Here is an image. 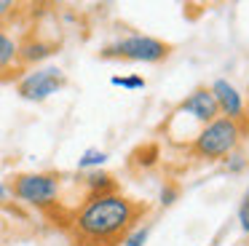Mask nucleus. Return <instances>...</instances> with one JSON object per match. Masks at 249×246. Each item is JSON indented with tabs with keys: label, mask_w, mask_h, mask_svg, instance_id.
I'll return each mask as SVG.
<instances>
[{
	"label": "nucleus",
	"mask_w": 249,
	"mask_h": 246,
	"mask_svg": "<svg viewBox=\"0 0 249 246\" xmlns=\"http://www.w3.org/2000/svg\"><path fill=\"white\" fill-rule=\"evenodd\" d=\"M54 53V46L49 40H40V37H27V40L19 46V64H35L43 62Z\"/></svg>",
	"instance_id": "obj_8"
},
{
	"label": "nucleus",
	"mask_w": 249,
	"mask_h": 246,
	"mask_svg": "<svg viewBox=\"0 0 249 246\" xmlns=\"http://www.w3.org/2000/svg\"><path fill=\"white\" fill-rule=\"evenodd\" d=\"M212 96H214V105L220 110V118H228V121L244 123L247 118V105H244V96L238 94V88L225 78H217L214 83L209 86Z\"/></svg>",
	"instance_id": "obj_7"
},
{
	"label": "nucleus",
	"mask_w": 249,
	"mask_h": 246,
	"mask_svg": "<svg viewBox=\"0 0 249 246\" xmlns=\"http://www.w3.org/2000/svg\"><path fill=\"white\" fill-rule=\"evenodd\" d=\"M65 86H67V78L59 67H40L27 72L24 78H19L17 91L27 102H43L49 96H54L56 91H62Z\"/></svg>",
	"instance_id": "obj_5"
},
{
	"label": "nucleus",
	"mask_w": 249,
	"mask_h": 246,
	"mask_svg": "<svg viewBox=\"0 0 249 246\" xmlns=\"http://www.w3.org/2000/svg\"><path fill=\"white\" fill-rule=\"evenodd\" d=\"M11 193L22 203L30 206H51L59 198V174H49V171H33V174H19L11 179Z\"/></svg>",
	"instance_id": "obj_4"
},
{
	"label": "nucleus",
	"mask_w": 249,
	"mask_h": 246,
	"mask_svg": "<svg viewBox=\"0 0 249 246\" xmlns=\"http://www.w3.org/2000/svg\"><path fill=\"white\" fill-rule=\"evenodd\" d=\"M177 115H188L190 121H196L198 126H206V123L220 118V110H217V105H214L212 91L206 88V86H198V88H193L177 105Z\"/></svg>",
	"instance_id": "obj_6"
},
{
	"label": "nucleus",
	"mask_w": 249,
	"mask_h": 246,
	"mask_svg": "<svg viewBox=\"0 0 249 246\" xmlns=\"http://www.w3.org/2000/svg\"><path fill=\"white\" fill-rule=\"evenodd\" d=\"M147 235H150V228H147V225H137V228L124 238V246H145Z\"/></svg>",
	"instance_id": "obj_13"
},
{
	"label": "nucleus",
	"mask_w": 249,
	"mask_h": 246,
	"mask_svg": "<svg viewBox=\"0 0 249 246\" xmlns=\"http://www.w3.org/2000/svg\"><path fill=\"white\" fill-rule=\"evenodd\" d=\"M147 214V203L131 201L118 190L89 195L70 222V238L75 246H118Z\"/></svg>",
	"instance_id": "obj_1"
},
{
	"label": "nucleus",
	"mask_w": 249,
	"mask_h": 246,
	"mask_svg": "<svg viewBox=\"0 0 249 246\" xmlns=\"http://www.w3.org/2000/svg\"><path fill=\"white\" fill-rule=\"evenodd\" d=\"M14 11V3L11 0H0V19H3V16H8Z\"/></svg>",
	"instance_id": "obj_17"
},
{
	"label": "nucleus",
	"mask_w": 249,
	"mask_h": 246,
	"mask_svg": "<svg viewBox=\"0 0 249 246\" xmlns=\"http://www.w3.org/2000/svg\"><path fill=\"white\" fill-rule=\"evenodd\" d=\"M110 83H113V86H121V88H126V91H140V88H145V86H147L142 75H126V78L113 75V78H110Z\"/></svg>",
	"instance_id": "obj_12"
},
{
	"label": "nucleus",
	"mask_w": 249,
	"mask_h": 246,
	"mask_svg": "<svg viewBox=\"0 0 249 246\" xmlns=\"http://www.w3.org/2000/svg\"><path fill=\"white\" fill-rule=\"evenodd\" d=\"M105 59H126V62H145V64H158L172 53V46L150 35H126L121 40L105 46L102 51Z\"/></svg>",
	"instance_id": "obj_3"
},
{
	"label": "nucleus",
	"mask_w": 249,
	"mask_h": 246,
	"mask_svg": "<svg viewBox=\"0 0 249 246\" xmlns=\"http://www.w3.org/2000/svg\"><path fill=\"white\" fill-rule=\"evenodd\" d=\"M19 67V43L0 27V75H8Z\"/></svg>",
	"instance_id": "obj_9"
},
{
	"label": "nucleus",
	"mask_w": 249,
	"mask_h": 246,
	"mask_svg": "<svg viewBox=\"0 0 249 246\" xmlns=\"http://www.w3.org/2000/svg\"><path fill=\"white\" fill-rule=\"evenodd\" d=\"M244 128H247L244 123L228 121V118H217V121L206 123V126H201L196 131L190 153L198 155V158H206V160L228 158L231 153H236Z\"/></svg>",
	"instance_id": "obj_2"
},
{
	"label": "nucleus",
	"mask_w": 249,
	"mask_h": 246,
	"mask_svg": "<svg viewBox=\"0 0 249 246\" xmlns=\"http://www.w3.org/2000/svg\"><path fill=\"white\" fill-rule=\"evenodd\" d=\"M105 160H107V153H105V150L91 147V150H86V153L78 158V169H99Z\"/></svg>",
	"instance_id": "obj_11"
},
{
	"label": "nucleus",
	"mask_w": 249,
	"mask_h": 246,
	"mask_svg": "<svg viewBox=\"0 0 249 246\" xmlns=\"http://www.w3.org/2000/svg\"><path fill=\"white\" fill-rule=\"evenodd\" d=\"M177 198H179V187L177 185H163L161 187V203L163 206H172Z\"/></svg>",
	"instance_id": "obj_16"
},
{
	"label": "nucleus",
	"mask_w": 249,
	"mask_h": 246,
	"mask_svg": "<svg viewBox=\"0 0 249 246\" xmlns=\"http://www.w3.org/2000/svg\"><path fill=\"white\" fill-rule=\"evenodd\" d=\"M225 166H228L231 174H241V171L249 166V160H247V155H241V153H231L225 158Z\"/></svg>",
	"instance_id": "obj_14"
},
{
	"label": "nucleus",
	"mask_w": 249,
	"mask_h": 246,
	"mask_svg": "<svg viewBox=\"0 0 249 246\" xmlns=\"http://www.w3.org/2000/svg\"><path fill=\"white\" fill-rule=\"evenodd\" d=\"M0 206H3V201H0Z\"/></svg>",
	"instance_id": "obj_18"
},
{
	"label": "nucleus",
	"mask_w": 249,
	"mask_h": 246,
	"mask_svg": "<svg viewBox=\"0 0 249 246\" xmlns=\"http://www.w3.org/2000/svg\"><path fill=\"white\" fill-rule=\"evenodd\" d=\"M238 225H241L244 233H249V187L244 190L241 203H238Z\"/></svg>",
	"instance_id": "obj_15"
},
{
	"label": "nucleus",
	"mask_w": 249,
	"mask_h": 246,
	"mask_svg": "<svg viewBox=\"0 0 249 246\" xmlns=\"http://www.w3.org/2000/svg\"><path fill=\"white\" fill-rule=\"evenodd\" d=\"M86 190H89V195H102V193H113L115 190V182H113V176L110 174H105V171H99V169H94V171H89L86 174Z\"/></svg>",
	"instance_id": "obj_10"
}]
</instances>
